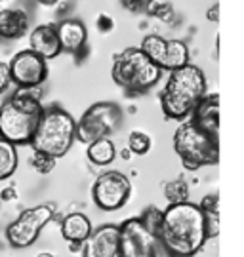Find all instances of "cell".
<instances>
[{
    "instance_id": "cell-33",
    "label": "cell",
    "mask_w": 244,
    "mask_h": 257,
    "mask_svg": "<svg viewBox=\"0 0 244 257\" xmlns=\"http://www.w3.org/2000/svg\"><path fill=\"white\" fill-rule=\"evenodd\" d=\"M10 4H12V0H0V10L8 8Z\"/></svg>"
},
{
    "instance_id": "cell-2",
    "label": "cell",
    "mask_w": 244,
    "mask_h": 257,
    "mask_svg": "<svg viewBox=\"0 0 244 257\" xmlns=\"http://www.w3.org/2000/svg\"><path fill=\"white\" fill-rule=\"evenodd\" d=\"M160 213L158 208L149 206L139 217H130L118 225L122 257H178L162 242Z\"/></svg>"
},
{
    "instance_id": "cell-17",
    "label": "cell",
    "mask_w": 244,
    "mask_h": 257,
    "mask_svg": "<svg viewBox=\"0 0 244 257\" xmlns=\"http://www.w3.org/2000/svg\"><path fill=\"white\" fill-rule=\"evenodd\" d=\"M61 234L72 248H78L92 234V223L84 213H69L61 221Z\"/></svg>"
},
{
    "instance_id": "cell-24",
    "label": "cell",
    "mask_w": 244,
    "mask_h": 257,
    "mask_svg": "<svg viewBox=\"0 0 244 257\" xmlns=\"http://www.w3.org/2000/svg\"><path fill=\"white\" fill-rule=\"evenodd\" d=\"M151 145H153L151 138H149L145 132H139V130H134V132L130 134V138H128V149L137 156L147 155V153L151 151Z\"/></svg>"
},
{
    "instance_id": "cell-1",
    "label": "cell",
    "mask_w": 244,
    "mask_h": 257,
    "mask_svg": "<svg viewBox=\"0 0 244 257\" xmlns=\"http://www.w3.org/2000/svg\"><path fill=\"white\" fill-rule=\"evenodd\" d=\"M160 236L166 248L178 257H193L208 240L206 219L199 204L189 200L170 204L160 213Z\"/></svg>"
},
{
    "instance_id": "cell-14",
    "label": "cell",
    "mask_w": 244,
    "mask_h": 257,
    "mask_svg": "<svg viewBox=\"0 0 244 257\" xmlns=\"http://www.w3.org/2000/svg\"><path fill=\"white\" fill-rule=\"evenodd\" d=\"M29 14L23 8L8 6L0 10V40H19L29 31Z\"/></svg>"
},
{
    "instance_id": "cell-7",
    "label": "cell",
    "mask_w": 244,
    "mask_h": 257,
    "mask_svg": "<svg viewBox=\"0 0 244 257\" xmlns=\"http://www.w3.org/2000/svg\"><path fill=\"white\" fill-rule=\"evenodd\" d=\"M174 149L181 158L185 170H199L202 166H216L219 162V139L200 130L191 118L183 120L174 134Z\"/></svg>"
},
{
    "instance_id": "cell-21",
    "label": "cell",
    "mask_w": 244,
    "mask_h": 257,
    "mask_svg": "<svg viewBox=\"0 0 244 257\" xmlns=\"http://www.w3.org/2000/svg\"><path fill=\"white\" fill-rule=\"evenodd\" d=\"M86 155H88V160H90L92 164L109 166L115 160L117 151H115V143H113L111 139L101 138V139H98V141H92L90 145H88Z\"/></svg>"
},
{
    "instance_id": "cell-8",
    "label": "cell",
    "mask_w": 244,
    "mask_h": 257,
    "mask_svg": "<svg viewBox=\"0 0 244 257\" xmlns=\"http://www.w3.org/2000/svg\"><path fill=\"white\" fill-rule=\"evenodd\" d=\"M122 124V110L118 105L109 101L94 103L76 122L74 138L80 143L90 145L92 141H98L101 138H109L115 134Z\"/></svg>"
},
{
    "instance_id": "cell-16",
    "label": "cell",
    "mask_w": 244,
    "mask_h": 257,
    "mask_svg": "<svg viewBox=\"0 0 244 257\" xmlns=\"http://www.w3.org/2000/svg\"><path fill=\"white\" fill-rule=\"evenodd\" d=\"M31 50L38 54L42 59H54L61 54V46L57 40V33H55V25H38L33 29L31 38H29Z\"/></svg>"
},
{
    "instance_id": "cell-34",
    "label": "cell",
    "mask_w": 244,
    "mask_h": 257,
    "mask_svg": "<svg viewBox=\"0 0 244 257\" xmlns=\"http://www.w3.org/2000/svg\"><path fill=\"white\" fill-rule=\"evenodd\" d=\"M36 257H54L52 253H48V251H42V253H38Z\"/></svg>"
},
{
    "instance_id": "cell-3",
    "label": "cell",
    "mask_w": 244,
    "mask_h": 257,
    "mask_svg": "<svg viewBox=\"0 0 244 257\" xmlns=\"http://www.w3.org/2000/svg\"><path fill=\"white\" fill-rule=\"evenodd\" d=\"M206 93V76L197 65L187 63L168 76L160 92V107L166 118L187 120Z\"/></svg>"
},
{
    "instance_id": "cell-12",
    "label": "cell",
    "mask_w": 244,
    "mask_h": 257,
    "mask_svg": "<svg viewBox=\"0 0 244 257\" xmlns=\"http://www.w3.org/2000/svg\"><path fill=\"white\" fill-rule=\"evenodd\" d=\"M82 257H122L118 242V225H103L92 230L84 240Z\"/></svg>"
},
{
    "instance_id": "cell-32",
    "label": "cell",
    "mask_w": 244,
    "mask_h": 257,
    "mask_svg": "<svg viewBox=\"0 0 244 257\" xmlns=\"http://www.w3.org/2000/svg\"><path fill=\"white\" fill-rule=\"evenodd\" d=\"M12 196H14V193H12V189H6V191L2 193V198H4V200H8V198H12Z\"/></svg>"
},
{
    "instance_id": "cell-28",
    "label": "cell",
    "mask_w": 244,
    "mask_h": 257,
    "mask_svg": "<svg viewBox=\"0 0 244 257\" xmlns=\"http://www.w3.org/2000/svg\"><path fill=\"white\" fill-rule=\"evenodd\" d=\"M10 86V73H8V65L0 61V93L6 92V88Z\"/></svg>"
},
{
    "instance_id": "cell-10",
    "label": "cell",
    "mask_w": 244,
    "mask_h": 257,
    "mask_svg": "<svg viewBox=\"0 0 244 257\" xmlns=\"http://www.w3.org/2000/svg\"><path fill=\"white\" fill-rule=\"evenodd\" d=\"M132 193V185L124 174L120 172H103L98 175L96 183L92 187L94 204L103 211H117L128 202Z\"/></svg>"
},
{
    "instance_id": "cell-25",
    "label": "cell",
    "mask_w": 244,
    "mask_h": 257,
    "mask_svg": "<svg viewBox=\"0 0 244 257\" xmlns=\"http://www.w3.org/2000/svg\"><path fill=\"white\" fill-rule=\"evenodd\" d=\"M145 8H147V14L162 19V21H174V16H176L172 4H166V2H149Z\"/></svg>"
},
{
    "instance_id": "cell-20",
    "label": "cell",
    "mask_w": 244,
    "mask_h": 257,
    "mask_svg": "<svg viewBox=\"0 0 244 257\" xmlns=\"http://www.w3.org/2000/svg\"><path fill=\"white\" fill-rule=\"evenodd\" d=\"M166 42H168V38L160 37V35H147V37L141 40V46H139V50H141L160 71H164V61H166Z\"/></svg>"
},
{
    "instance_id": "cell-13",
    "label": "cell",
    "mask_w": 244,
    "mask_h": 257,
    "mask_svg": "<svg viewBox=\"0 0 244 257\" xmlns=\"http://www.w3.org/2000/svg\"><path fill=\"white\" fill-rule=\"evenodd\" d=\"M189 118L212 138L219 139V93H204Z\"/></svg>"
},
{
    "instance_id": "cell-19",
    "label": "cell",
    "mask_w": 244,
    "mask_h": 257,
    "mask_svg": "<svg viewBox=\"0 0 244 257\" xmlns=\"http://www.w3.org/2000/svg\"><path fill=\"white\" fill-rule=\"evenodd\" d=\"M199 208L204 213L206 219V230H208V238H216L219 234V194L212 193L206 194L200 200Z\"/></svg>"
},
{
    "instance_id": "cell-30",
    "label": "cell",
    "mask_w": 244,
    "mask_h": 257,
    "mask_svg": "<svg viewBox=\"0 0 244 257\" xmlns=\"http://www.w3.org/2000/svg\"><path fill=\"white\" fill-rule=\"evenodd\" d=\"M206 19H208L210 23H217V21H219V4H214L212 8H208Z\"/></svg>"
},
{
    "instance_id": "cell-31",
    "label": "cell",
    "mask_w": 244,
    "mask_h": 257,
    "mask_svg": "<svg viewBox=\"0 0 244 257\" xmlns=\"http://www.w3.org/2000/svg\"><path fill=\"white\" fill-rule=\"evenodd\" d=\"M38 4H42V6H55L59 0H36Z\"/></svg>"
},
{
    "instance_id": "cell-5",
    "label": "cell",
    "mask_w": 244,
    "mask_h": 257,
    "mask_svg": "<svg viewBox=\"0 0 244 257\" xmlns=\"http://www.w3.org/2000/svg\"><path fill=\"white\" fill-rule=\"evenodd\" d=\"M74 128H76V122L67 110L61 107H48L42 110L35 136L29 145L38 153H44L57 160L67 155L69 149L72 147L76 139Z\"/></svg>"
},
{
    "instance_id": "cell-22",
    "label": "cell",
    "mask_w": 244,
    "mask_h": 257,
    "mask_svg": "<svg viewBox=\"0 0 244 257\" xmlns=\"http://www.w3.org/2000/svg\"><path fill=\"white\" fill-rule=\"evenodd\" d=\"M18 151H16V145H12L8 141L0 139V181L8 179L16 174L18 170Z\"/></svg>"
},
{
    "instance_id": "cell-15",
    "label": "cell",
    "mask_w": 244,
    "mask_h": 257,
    "mask_svg": "<svg viewBox=\"0 0 244 257\" xmlns=\"http://www.w3.org/2000/svg\"><path fill=\"white\" fill-rule=\"evenodd\" d=\"M55 33H57L61 52H69V54L80 52V48L86 44V38H88L86 25L80 19H65L61 23H57Z\"/></svg>"
},
{
    "instance_id": "cell-4",
    "label": "cell",
    "mask_w": 244,
    "mask_h": 257,
    "mask_svg": "<svg viewBox=\"0 0 244 257\" xmlns=\"http://www.w3.org/2000/svg\"><path fill=\"white\" fill-rule=\"evenodd\" d=\"M38 93L19 90L0 105V139L12 145H29L42 114Z\"/></svg>"
},
{
    "instance_id": "cell-23",
    "label": "cell",
    "mask_w": 244,
    "mask_h": 257,
    "mask_svg": "<svg viewBox=\"0 0 244 257\" xmlns=\"http://www.w3.org/2000/svg\"><path fill=\"white\" fill-rule=\"evenodd\" d=\"M164 196L170 204L185 202L189 198V187L183 179H176L170 181L168 185H164Z\"/></svg>"
},
{
    "instance_id": "cell-29",
    "label": "cell",
    "mask_w": 244,
    "mask_h": 257,
    "mask_svg": "<svg viewBox=\"0 0 244 257\" xmlns=\"http://www.w3.org/2000/svg\"><path fill=\"white\" fill-rule=\"evenodd\" d=\"M115 27V23H113V18H109L105 14H101L100 18H98V29H100L101 33H107L111 29Z\"/></svg>"
},
{
    "instance_id": "cell-26",
    "label": "cell",
    "mask_w": 244,
    "mask_h": 257,
    "mask_svg": "<svg viewBox=\"0 0 244 257\" xmlns=\"http://www.w3.org/2000/svg\"><path fill=\"white\" fill-rule=\"evenodd\" d=\"M31 164H33V168H35L38 174L46 175V174H50V172L54 170L55 158L44 155V153H38V151H35V155H33V158H31Z\"/></svg>"
},
{
    "instance_id": "cell-18",
    "label": "cell",
    "mask_w": 244,
    "mask_h": 257,
    "mask_svg": "<svg viewBox=\"0 0 244 257\" xmlns=\"http://www.w3.org/2000/svg\"><path fill=\"white\" fill-rule=\"evenodd\" d=\"M189 63V46L180 38H168L166 42V61H164V71L172 73L183 65Z\"/></svg>"
},
{
    "instance_id": "cell-27",
    "label": "cell",
    "mask_w": 244,
    "mask_h": 257,
    "mask_svg": "<svg viewBox=\"0 0 244 257\" xmlns=\"http://www.w3.org/2000/svg\"><path fill=\"white\" fill-rule=\"evenodd\" d=\"M120 4H122V8H126L132 14H137V12L145 10V6H147L145 0H120Z\"/></svg>"
},
{
    "instance_id": "cell-9",
    "label": "cell",
    "mask_w": 244,
    "mask_h": 257,
    "mask_svg": "<svg viewBox=\"0 0 244 257\" xmlns=\"http://www.w3.org/2000/svg\"><path fill=\"white\" fill-rule=\"evenodd\" d=\"M55 215L54 204H38L35 208H29L19 215L16 221H12L6 229V238H8L12 248H29L35 244L40 230L44 229Z\"/></svg>"
},
{
    "instance_id": "cell-11",
    "label": "cell",
    "mask_w": 244,
    "mask_h": 257,
    "mask_svg": "<svg viewBox=\"0 0 244 257\" xmlns=\"http://www.w3.org/2000/svg\"><path fill=\"white\" fill-rule=\"evenodd\" d=\"M10 82H14L19 90H35L48 78V63L31 48L21 50L12 57L8 63Z\"/></svg>"
},
{
    "instance_id": "cell-6",
    "label": "cell",
    "mask_w": 244,
    "mask_h": 257,
    "mask_svg": "<svg viewBox=\"0 0 244 257\" xmlns=\"http://www.w3.org/2000/svg\"><path fill=\"white\" fill-rule=\"evenodd\" d=\"M111 76L117 86L126 90L128 95H139L154 88L162 71L139 48H126L115 55Z\"/></svg>"
}]
</instances>
